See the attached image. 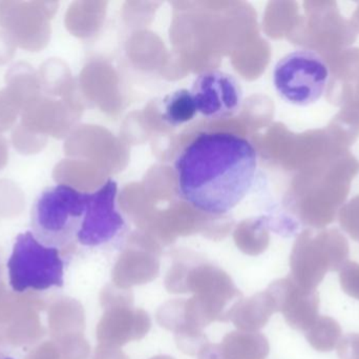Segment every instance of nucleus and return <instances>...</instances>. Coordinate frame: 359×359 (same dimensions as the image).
I'll list each match as a JSON object with an SVG mask.
<instances>
[{
    "instance_id": "f257e3e1",
    "label": "nucleus",
    "mask_w": 359,
    "mask_h": 359,
    "mask_svg": "<svg viewBox=\"0 0 359 359\" xmlns=\"http://www.w3.org/2000/svg\"><path fill=\"white\" fill-rule=\"evenodd\" d=\"M257 170V149L248 139L233 133H200L175 160L177 191L201 212L226 214L248 195Z\"/></svg>"
},
{
    "instance_id": "f03ea898",
    "label": "nucleus",
    "mask_w": 359,
    "mask_h": 359,
    "mask_svg": "<svg viewBox=\"0 0 359 359\" xmlns=\"http://www.w3.org/2000/svg\"><path fill=\"white\" fill-rule=\"evenodd\" d=\"M358 171L359 162L349 150L305 168L299 181L302 221L318 230L332 223L349 195Z\"/></svg>"
},
{
    "instance_id": "7ed1b4c3",
    "label": "nucleus",
    "mask_w": 359,
    "mask_h": 359,
    "mask_svg": "<svg viewBox=\"0 0 359 359\" xmlns=\"http://www.w3.org/2000/svg\"><path fill=\"white\" fill-rule=\"evenodd\" d=\"M90 193L69 185L48 188L36 198L31 211L32 233L38 242L60 249L77 240Z\"/></svg>"
},
{
    "instance_id": "20e7f679",
    "label": "nucleus",
    "mask_w": 359,
    "mask_h": 359,
    "mask_svg": "<svg viewBox=\"0 0 359 359\" xmlns=\"http://www.w3.org/2000/svg\"><path fill=\"white\" fill-rule=\"evenodd\" d=\"M6 267L11 288L17 293L61 288L65 284V261L58 249L44 246L32 232L17 236Z\"/></svg>"
},
{
    "instance_id": "39448f33",
    "label": "nucleus",
    "mask_w": 359,
    "mask_h": 359,
    "mask_svg": "<svg viewBox=\"0 0 359 359\" xmlns=\"http://www.w3.org/2000/svg\"><path fill=\"white\" fill-rule=\"evenodd\" d=\"M349 253V242L339 230L304 232L292 256V269L299 286L316 290L328 272L341 271Z\"/></svg>"
},
{
    "instance_id": "423d86ee",
    "label": "nucleus",
    "mask_w": 359,
    "mask_h": 359,
    "mask_svg": "<svg viewBox=\"0 0 359 359\" xmlns=\"http://www.w3.org/2000/svg\"><path fill=\"white\" fill-rule=\"evenodd\" d=\"M329 70L324 59L309 50L283 57L273 72V82L284 100L297 105L316 103L326 91Z\"/></svg>"
},
{
    "instance_id": "0eeeda50",
    "label": "nucleus",
    "mask_w": 359,
    "mask_h": 359,
    "mask_svg": "<svg viewBox=\"0 0 359 359\" xmlns=\"http://www.w3.org/2000/svg\"><path fill=\"white\" fill-rule=\"evenodd\" d=\"M307 17L302 25L301 44L322 58L349 48L358 33L351 21L341 16L337 2L314 0L305 2Z\"/></svg>"
},
{
    "instance_id": "6e6552de",
    "label": "nucleus",
    "mask_w": 359,
    "mask_h": 359,
    "mask_svg": "<svg viewBox=\"0 0 359 359\" xmlns=\"http://www.w3.org/2000/svg\"><path fill=\"white\" fill-rule=\"evenodd\" d=\"M190 92L196 112L210 119L230 117L242 105L243 92L238 80L217 70L198 75Z\"/></svg>"
},
{
    "instance_id": "1a4fd4ad",
    "label": "nucleus",
    "mask_w": 359,
    "mask_h": 359,
    "mask_svg": "<svg viewBox=\"0 0 359 359\" xmlns=\"http://www.w3.org/2000/svg\"><path fill=\"white\" fill-rule=\"evenodd\" d=\"M117 191V183L111 179L100 189L90 193L86 216L77 237L82 246H99L121 231L124 221L116 204Z\"/></svg>"
},
{
    "instance_id": "9d476101",
    "label": "nucleus",
    "mask_w": 359,
    "mask_h": 359,
    "mask_svg": "<svg viewBox=\"0 0 359 359\" xmlns=\"http://www.w3.org/2000/svg\"><path fill=\"white\" fill-rule=\"evenodd\" d=\"M329 70L326 97L329 103L343 107L356 100L359 86V48H348L324 57Z\"/></svg>"
},
{
    "instance_id": "9b49d317",
    "label": "nucleus",
    "mask_w": 359,
    "mask_h": 359,
    "mask_svg": "<svg viewBox=\"0 0 359 359\" xmlns=\"http://www.w3.org/2000/svg\"><path fill=\"white\" fill-rule=\"evenodd\" d=\"M320 295L316 290L291 287L287 295L286 314L289 322L299 330H308L318 318Z\"/></svg>"
},
{
    "instance_id": "f8f14e48",
    "label": "nucleus",
    "mask_w": 359,
    "mask_h": 359,
    "mask_svg": "<svg viewBox=\"0 0 359 359\" xmlns=\"http://www.w3.org/2000/svg\"><path fill=\"white\" fill-rule=\"evenodd\" d=\"M325 129L339 149L349 150L359 137V100L344 105Z\"/></svg>"
},
{
    "instance_id": "ddd939ff",
    "label": "nucleus",
    "mask_w": 359,
    "mask_h": 359,
    "mask_svg": "<svg viewBox=\"0 0 359 359\" xmlns=\"http://www.w3.org/2000/svg\"><path fill=\"white\" fill-rule=\"evenodd\" d=\"M306 339L316 351H332L341 339V325L330 316H320L308 329Z\"/></svg>"
},
{
    "instance_id": "4468645a",
    "label": "nucleus",
    "mask_w": 359,
    "mask_h": 359,
    "mask_svg": "<svg viewBox=\"0 0 359 359\" xmlns=\"http://www.w3.org/2000/svg\"><path fill=\"white\" fill-rule=\"evenodd\" d=\"M164 119L172 126L186 124L198 114L190 90L182 89L168 95L163 101Z\"/></svg>"
},
{
    "instance_id": "2eb2a0df",
    "label": "nucleus",
    "mask_w": 359,
    "mask_h": 359,
    "mask_svg": "<svg viewBox=\"0 0 359 359\" xmlns=\"http://www.w3.org/2000/svg\"><path fill=\"white\" fill-rule=\"evenodd\" d=\"M337 215L341 229L359 242V195L344 204Z\"/></svg>"
},
{
    "instance_id": "dca6fc26",
    "label": "nucleus",
    "mask_w": 359,
    "mask_h": 359,
    "mask_svg": "<svg viewBox=\"0 0 359 359\" xmlns=\"http://www.w3.org/2000/svg\"><path fill=\"white\" fill-rule=\"evenodd\" d=\"M339 282L346 294L359 301V263L348 261L339 271Z\"/></svg>"
},
{
    "instance_id": "f3484780",
    "label": "nucleus",
    "mask_w": 359,
    "mask_h": 359,
    "mask_svg": "<svg viewBox=\"0 0 359 359\" xmlns=\"http://www.w3.org/2000/svg\"><path fill=\"white\" fill-rule=\"evenodd\" d=\"M339 359H359V334L350 333L341 337L337 345Z\"/></svg>"
},
{
    "instance_id": "a211bd4d",
    "label": "nucleus",
    "mask_w": 359,
    "mask_h": 359,
    "mask_svg": "<svg viewBox=\"0 0 359 359\" xmlns=\"http://www.w3.org/2000/svg\"><path fill=\"white\" fill-rule=\"evenodd\" d=\"M356 100H359V86L358 88V92H356Z\"/></svg>"
},
{
    "instance_id": "6ab92c4d",
    "label": "nucleus",
    "mask_w": 359,
    "mask_h": 359,
    "mask_svg": "<svg viewBox=\"0 0 359 359\" xmlns=\"http://www.w3.org/2000/svg\"><path fill=\"white\" fill-rule=\"evenodd\" d=\"M4 359H14V358H4Z\"/></svg>"
}]
</instances>
